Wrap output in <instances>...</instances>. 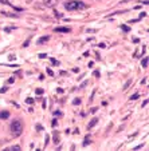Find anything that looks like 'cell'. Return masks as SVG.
I'll return each mask as SVG.
<instances>
[{"instance_id": "6da1fadb", "label": "cell", "mask_w": 149, "mask_h": 151, "mask_svg": "<svg viewBox=\"0 0 149 151\" xmlns=\"http://www.w3.org/2000/svg\"><path fill=\"white\" fill-rule=\"evenodd\" d=\"M65 8L67 11H79V9L86 8V4H83L82 1H78V0H73V1L65 3Z\"/></svg>"}, {"instance_id": "7a4b0ae2", "label": "cell", "mask_w": 149, "mask_h": 151, "mask_svg": "<svg viewBox=\"0 0 149 151\" xmlns=\"http://www.w3.org/2000/svg\"><path fill=\"white\" fill-rule=\"evenodd\" d=\"M22 132H23V124H22V122L19 119H15L11 123V134L14 137H19Z\"/></svg>"}, {"instance_id": "3957f363", "label": "cell", "mask_w": 149, "mask_h": 151, "mask_svg": "<svg viewBox=\"0 0 149 151\" xmlns=\"http://www.w3.org/2000/svg\"><path fill=\"white\" fill-rule=\"evenodd\" d=\"M43 3H44V6H47V7H54L55 4L58 3V0H43Z\"/></svg>"}, {"instance_id": "277c9868", "label": "cell", "mask_w": 149, "mask_h": 151, "mask_svg": "<svg viewBox=\"0 0 149 151\" xmlns=\"http://www.w3.org/2000/svg\"><path fill=\"white\" fill-rule=\"evenodd\" d=\"M71 29L67 28V27H58V28H55V32H63V34H67V32H70Z\"/></svg>"}, {"instance_id": "5b68a950", "label": "cell", "mask_w": 149, "mask_h": 151, "mask_svg": "<svg viewBox=\"0 0 149 151\" xmlns=\"http://www.w3.org/2000/svg\"><path fill=\"white\" fill-rule=\"evenodd\" d=\"M9 118V112L8 111H0V119H8Z\"/></svg>"}, {"instance_id": "8992f818", "label": "cell", "mask_w": 149, "mask_h": 151, "mask_svg": "<svg viewBox=\"0 0 149 151\" xmlns=\"http://www.w3.org/2000/svg\"><path fill=\"white\" fill-rule=\"evenodd\" d=\"M50 40L49 36H42L39 40H38V44H44V43H47Z\"/></svg>"}, {"instance_id": "52a82bcc", "label": "cell", "mask_w": 149, "mask_h": 151, "mask_svg": "<svg viewBox=\"0 0 149 151\" xmlns=\"http://www.w3.org/2000/svg\"><path fill=\"white\" fill-rule=\"evenodd\" d=\"M97 122H98V118H93V120L89 123V126H87V127H89V128H93L95 124H97Z\"/></svg>"}, {"instance_id": "ba28073f", "label": "cell", "mask_w": 149, "mask_h": 151, "mask_svg": "<svg viewBox=\"0 0 149 151\" xmlns=\"http://www.w3.org/2000/svg\"><path fill=\"white\" fill-rule=\"evenodd\" d=\"M148 56H145V58H144V59H142V62H141V66H142L144 67V68H146V67H148Z\"/></svg>"}, {"instance_id": "9c48e42d", "label": "cell", "mask_w": 149, "mask_h": 151, "mask_svg": "<svg viewBox=\"0 0 149 151\" xmlns=\"http://www.w3.org/2000/svg\"><path fill=\"white\" fill-rule=\"evenodd\" d=\"M54 143H55V145H58V143H59V134H58L57 131H54Z\"/></svg>"}, {"instance_id": "30bf717a", "label": "cell", "mask_w": 149, "mask_h": 151, "mask_svg": "<svg viewBox=\"0 0 149 151\" xmlns=\"http://www.w3.org/2000/svg\"><path fill=\"white\" fill-rule=\"evenodd\" d=\"M20 150V146H11V147L7 148V151H19Z\"/></svg>"}, {"instance_id": "8fae6325", "label": "cell", "mask_w": 149, "mask_h": 151, "mask_svg": "<svg viewBox=\"0 0 149 151\" xmlns=\"http://www.w3.org/2000/svg\"><path fill=\"white\" fill-rule=\"evenodd\" d=\"M1 14H3V15H6V16H12V17L17 16L16 14H11V12H7V11H1Z\"/></svg>"}, {"instance_id": "7c38bea8", "label": "cell", "mask_w": 149, "mask_h": 151, "mask_svg": "<svg viewBox=\"0 0 149 151\" xmlns=\"http://www.w3.org/2000/svg\"><path fill=\"white\" fill-rule=\"evenodd\" d=\"M130 84H132V80H128V82L125 83V86H124V91H126V90L130 87Z\"/></svg>"}, {"instance_id": "4fadbf2b", "label": "cell", "mask_w": 149, "mask_h": 151, "mask_svg": "<svg viewBox=\"0 0 149 151\" xmlns=\"http://www.w3.org/2000/svg\"><path fill=\"white\" fill-rule=\"evenodd\" d=\"M50 60H51V63H52V64H54V66H59V62H58L57 59H54V58H51V59H50Z\"/></svg>"}, {"instance_id": "5bb4252c", "label": "cell", "mask_w": 149, "mask_h": 151, "mask_svg": "<svg viewBox=\"0 0 149 151\" xmlns=\"http://www.w3.org/2000/svg\"><path fill=\"white\" fill-rule=\"evenodd\" d=\"M85 139H86V140L83 142V146H87V145H89V143H90V137H86V138H85Z\"/></svg>"}, {"instance_id": "9a60e30c", "label": "cell", "mask_w": 149, "mask_h": 151, "mask_svg": "<svg viewBox=\"0 0 149 151\" xmlns=\"http://www.w3.org/2000/svg\"><path fill=\"white\" fill-rule=\"evenodd\" d=\"M121 29H124V31H126V32H129L130 31V28L128 26H121Z\"/></svg>"}, {"instance_id": "2e32d148", "label": "cell", "mask_w": 149, "mask_h": 151, "mask_svg": "<svg viewBox=\"0 0 149 151\" xmlns=\"http://www.w3.org/2000/svg\"><path fill=\"white\" fill-rule=\"evenodd\" d=\"M0 3H3V4H7V6H11V7H12V4L9 3L8 0H0Z\"/></svg>"}, {"instance_id": "e0dca14e", "label": "cell", "mask_w": 149, "mask_h": 151, "mask_svg": "<svg viewBox=\"0 0 149 151\" xmlns=\"http://www.w3.org/2000/svg\"><path fill=\"white\" fill-rule=\"evenodd\" d=\"M26 103H28V104H32V103H34V99H32V98H27Z\"/></svg>"}, {"instance_id": "ac0fdd59", "label": "cell", "mask_w": 149, "mask_h": 151, "mask_svg": "<svg viewBox=\"0 0 149 151\" xmlns=\"http://www.w3.org/2000/svg\"><path fill=\"white\" fill-rule=\"evenodd\" d=\"M138 96H140V95H138V94L132 95V96H130V100H136V99H138Z\"/></svg>"}, {"instance_id": "d6986e66", "label": "cell", "mask_w": 149, "mask_h": 151, "mask_svg": "<svg viewBox=\"0 0 149 151\" xmlns=\"http://www.w3.org/2000/svg\"><path fill=\"white\" fill-rule=\"evenodd\" d=\"M54 115H55V116H62L63 114H62L60 111H55V112H54Z\"/></svg>"}, {"instance_id": "ffe728a7", "label": "cell", "mask_w": 149, "mask_h": 151, "mask_svg": "<svg viewBox=\"0 0 149 151\" xmlns=\"http://www.w3.org/2000/svg\"><path fill=\"white\" fill-rule=\"evenodd\" d=\"M47 74H49L50 76H54V72H52V71H51V70H50V68H47Z\"/></svg>"}, {"instance_id": "44dd1931", "label": "cell", "mask_w": 149, "mask_h": 151, "mask_svg": "<svg viewBox=\"0 0 149 151\" xmlns=\"http://www.w3.org/2000/svg\"><path fill=\"white\" fill-rule=\"evenodd\" d=\"M36 94L38 95H42V94H43V90H42V88H38L36 90Z\"/></svg>"}, {"instance_id": "7402d4cb", "label": "cell", "mask_w": 149, "mask_h": 151, "mask_svg": "<svg viewBox=\"0 0 149 151\" xmlns=\"http://www.w3.org/2000/svg\"><path fill=\"white\" fill-rule=\"evenodd\" d=\"M36 130H38V131H42V130H43V127H42L40 124H38V126H36Z\"/></svg>"}, {"instance_id": "603a6c76", "label": "cell", "mask_w": 149, "mask_h": 151, "mask_svg": "<svg viewBox=\"0 0 149 151\" xmlns=\"http://www.w3.org/2000/svg\"><path fill=\"white\" fill-rule=\"evenodd\" d=\"M73 103H74V104H79V103H81V99H74V102H73Z\"/></svg>"}, {"instance_id": "cb8c5ba5", "label": "cell", "mask_w": 149, "mask_h": 151, "mask_svg": "<svg viewBox=\"0 0 149 151\" xmlns=\"http://www.w3.org/2000/svg\"><path fill=\"white\" fill-rule=\"evenodd\" d=\"M39 58H40V59H44V58H46V54H40Z\"/></svg>"}, {"instance_id": "d4e9b609", "label": "cell", "mask_w": 149, "mask_h": 151, "mask_svg": "<svg viewBox=\"0 0 149 151\" xmlns=\"http://www.w3.org/2000/svg\"><path fill=\"white\" fill-rule=\"evenodd\" d=\"M94 75H95V78H100V72L98 71H94Z\"/></svg>"}, {"instance_id": "484cf974", "label": "cell", "mask_w": 149, "mask_h": 151, "mask_svg": "<svg viewBox=\"0 0 149 151\" xmlns=\"http://www.w3.org/2000/svg\"><path fill=\"white\" fill-rule=\"evenodd\" d=\"M8 59H9V60H14V59H15V56H14V55H9Z\"/></svg>"}, {"instance_id": "4316f807", "label": "cell", "mask_w": 149, "mask_h": 151, "mask_svg": "<svg viewBox=\"0 0 149 151\" xmlns=\"http://www.w3.org/2000/svg\"><path fill=\"white\" fill-rule=\"evenodd\" d=\"M6 91H7V87H4V88L0 90V92H6Z\"/></svg>"}, {"instance_id": "83f0119b", "label": "cell", "mask_w": 149, "mask_h": 151, "mask_svg": "<svg viewBox=\"0 0 149 151\" xmlns=\"http://www.w3.org/2000/svg\"><path fill=\"white\" fill-rule=\"evenodd\" d=\"M49 139H50V137L47 135V137H46V146H47V143H49Z\"/></svg>"}, {"instance_id": "f1b7e54d", "label": "cell", "mask_w": 149, "mask_h": 151, "mask_svg": "<svg viewBox=\"0 0 149 151\" xmlns=\"http://www.w3.org/2000/svg\"><path fill=\"white\" fill-rule=\"evenodd\" d=\"M26 1H27V3H31V1H32V0H26Z\"/></svg>"}]
</instances>
